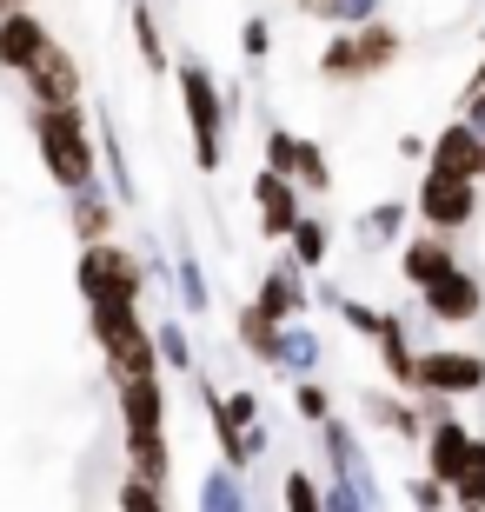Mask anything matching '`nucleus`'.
Returning a JSON list of instances; mask_svg holds the SVG:
<instances>
[{
  "mask_svg": "<svg viewBox=\"0 0 485 512\" xmlns=\"http://www.w3.org/2000/svg\"><path fill=\"white\" fill-rule=\"evenodd\" d=\"M127 20H133V40H140V67L147 74H167V34H160V20H153V0H133L127 7Z\"/></svg>",
  "mask_w": 485,
  "mask_h": 512,
  "instance_id": "nucleus-29",
  "label": "nucleus"
},
{
  "mask_svg": "<svg viewBox=\"0 0 485 512\" xmlns=\"http://www.w3.org/2000/svg\"><path fill=\"white\" fill-rule=\"evenodd\" d=\"M193 506H200V512H246V506H253V493H246V473L233 466V459L206 466V479L193 486Z\"/></svg>",
  "mask_w": 485,
  "mask_h": 512,
  "instance_id": "nucleus-22",
  "label": "nucleus"
},
{
  "mask_svg": "<svg viewBox=\"0 0 485 512\" xmlns=\"http://www.w3.org/2000/svg\"><path fill=\"white\" fill-rule=\"evenodd\" d=\"M293 180L313 193V200H326V193H333V167H326V147H319V140H306V133L293 140Z\"/></svg>",
  "mask_w": 485,
  "mask_h": 512,
  "instance_id": "nucleus-32",
  "label": "nucleus"
},
{
  "mask_svg": "<svg viewBox=\"0 0 485 512\" xmlns=\"http://www.w3.org/2000/svg\"><path fill=\"white\" fill-rule=\"evenodd\" d=\"M479 180H485V173H479Z\"/></svg>",
  "mask_w": 485,
  "mask_h": 512,
  "instance_id": "nucleus-44",
  "label": "nucleus"
},
{
  "mask_svg": "<svg viewBox=\"0 0 485 512\" xmlns=\"http://www.w3.org/2000/svg\"><path fill=\"white\" fill-rule=\"evenodd\" d=\"M459 266V253H452V240L439 227L432 233H419V240H399V280L412 286V293H426L439 273H452Z\"/></svg>",
  "mask_w": 485,
  "mask_h": 512,
  "instance_id": "nucleus-17",
  "label": "nucleus"
},
{
  "mask_svg": "<svg viewBox=\"0 0 485 512\" xmlns=\"http://www.w3.org/2000/svg\"><path fill=\"white\" fill-rule=\"evenodd\" d=\"M173 286H180V313L206 320V306H213V286H206V266L193 260V247H180V260H173Z\"/></svg>",
  "mask_w": 485,
  "mask_h": 512,
  "instance_id": "nucleus-31",
  "label": "nucleus"
},
{
  "mask_svg": "<svg viewBox=\"0 0 485 512\" xmlns=\"http://www.w3.org/2000/svg\"><path fill=\"white\" fill-rule=\"evenodd\" d=\"M0 7H27V0H0Z\"/></svg>",
  "mask_w": 485,
  "mask_h": 512,
  "instance_id": "nucleus-43",
  "label": "nucleus"
},
{
  "mask_svg": "<svg viewBox=\"0 0 485 512\" xmlns=\"http://www.w3.org/2000/svg\"><path fill=\"white\" fill-rule=\"evenodd\" d=\"M452 506H485V433L472 439V453H466V473L452 479Z\"/></svg>",
  "mask_w": 485,
  "mask_h": 512,
  "instance_id": "nucleus-34",
  "label": "nucleus"
},
{
  "mask_svg": "<svg viewBox=\"0 0 485 512\" xmlns=\"http://www.w3.org/2000/svg\"><path fill=\"white\" fill-rule=\"evenodd\" d=\"M253 306L260 313H273V320H306L313 313V286H306V266H293V260H273L260 273V293H253Z\"/></svg>",
  "mask_w": 485,
  "mask_h": 512,
  "instance_id": "nucleus-13",
  "label": "nucleus"
},
{
  "mask_svg": "<svg viewBox=\"0 0 485 512\" xmlns=\"http://www.w3.org/2000/svg\"><path fill=\"white\" fill-rule=\"evenodd\" d=\"M306 20H319V27H366V20H379V0H293Z\"/></svg>",
  "mask_w": 485,
  "mask_h": 512,
  "instance_id": "nucleus-30",
  "label": "nucleus"
},
{
  "mask_svg": "<svg viewBox=\"0 0 485 512\" xmlns=\"http://www.w3.org/2000/svg\"><path fill=\"white\" fill-rule=\"evenodd\" d=\"M359 419L366 426H379V433H392V439H406V446H426V406H419V393H406V386H373V393L359 399Z\"/></svg>",
  "mask_w": 485,
  "mask_h": 512,
  "instance_id": "nucleus-10",
  "label": "nucleus"
},
{
  "mask_svg": "<svg viewBox=\"0 0 485 512\" xmlns=\"http://www.w3.org/2000/svg\"><path fill=\"white\" fill-rule=\"evenodd\" d=\"M426 167H446V173H485V133L472 127L466 114H459V120H446V127L432 133Z\"/></svg>",
  "mask_w": 485,
  "mask_h": 512,
  "instance_id": "nucleus-18",
  "label": "nucleus"
},
{
  "mask_svg": "<svg viewBox=\"0 0 485 512\" xmlns=\"http://www.w3.org/2000/svg\"><path fill=\"white\" fill-rule=\"evenodd\" d=\"M406 54V34L386 27V20H366V27H333V40L319 47V80H333V87H366L379 80L386 67H399Z\"/></svg>",
  "mask_w": 485,
  "mask_h": 512,
  "instance_id": "nucleus-2",
  "label": "nucleus"
},
{
  "mask_svg": "<svg viewBox=\"0 0 485 512\" xmlns=\"http://www.w3.org/2000/svg\"><path fill=\"white\" fill-rule=\"evenodd\" d=\"M233 333H240V346L253 353V360L273 366V353H280V320H273V313H260V306L246 300L240 313H233Z\"/></svg>",
  "mask_w": 485,
  "mask_h": 512,
  "instance_id": "nucleus-27",
  "label": "nucleus"
},
{
  "mask_svg": "<svg viewBox=\"0 0 485 512\" xmlns=\"http://www.w3.org/2000/svg\"><path fill=\"white\" fill-rule=\"evenodd\" d=\"M87 326H94L100 360H107L113 380H127V373H167V366H160V346H153V326H147V313H140V300L87 306Z\"/></svg>",
  "mask_w": 485,
  "mask_h": 512,
  "instance_id": "nucleus-4",
  "label": "nucleus"
},
{
  "mask_svg": "<svg viewBox=\"0 0 485 512\" xmlns=\"http://www.w3.org/2000/svg\"><path fill=\"white\" fill-rule=\"evenodd\" d=\"M419 393H446V399L485 393V353H472V346H426L419 353Z\"/></svg>",
  "mask_w": 485,
  "mask_h": 512,
  "instance_id": "nucleus-9",
  "label": "nucleus"
},
{
  "mask_svg": "<svg viewBox=\"0 0 485 512\" xmlns=\"http://www.w3.org/2000/svg\"><path fill=\"white\" fill-rule=\"evenodd\" d=\"M47 40L54 34H47V20L34 14V0H27V7H0V74H27Z\"/></svg>",
  "mask_w": 485,
  "mask_h": 512,
  "instance_id": "nucleus-15",
  "label": "nucleus"
},
{
  "mask_svg": "<svg viewBox=\"0 0 485 512\" xmlns=\"http://www.w3.org/2000/svg\"><path fill=\"white\" fill-rule=\"evenodd\" d=\"M240 54L253 60V67H266V54H273V20H266V14L240 20Z\"/></svg>",
  "mask_w": 485,
  "mask_h": 512,
  "instance_id": "nucleus-36",
  "label": "nucleus"
},
{
  "mask_svg": "<svg viewBox=\"0 0 485 512\" xmlns=\"http://www.w3.org/2000/svg\"><path fill=\"white\" fill-rule=\"evenodd\" d=\"M173 80H180V107H187V127H193V167L200 173H220L226 167V94L220 80H213V67H206V54H180L173 60Z\"/></svg>",
  "mask_w": 485,
  "mask_h": 512,
  "instance_id": "nucleus-3",
  "label": "nucleus"
},
{
  "mask_svg": "<svg viewBox=\"0 0 485 512\" xmlns=\"http://www.w3.org/2000/svg\"><path fill=\"white\" fill-rule=\"evenodd\" d=\"M313 306H333V313H339V306H346V293H339L333 280H319V273H313Z\"/></svg>",
  "mask_w": 485,
  "mask_h": 512,
  "instance_id": "nucleus-42",
  "label": "nucleus"
},
{
  "mask_svg": "<svg viewBox=\"0 0 485 512\" xmlns=\"http://www.w3.org/2000/svg\"><path fill=\"white\" fill-rule=\"evenodd\" d=\"M34 147L40 167L60 193L94 187L100 180V153H94V114L87 100H54V107H34Z\"/></svg>",
  "mask_w": 485,
  "mask_h": 512,
  "instance_id": "nucleus-1",
  "label": "nucleus"
},
{
  "mask_svg": "<svg viewBox=\"0 0 485 512\" xmlns=\"http://www.w3.org/2000/svg\"><path fill=\"white\" fill-rule=\"evenodd\" d=\"M280 506L286 512H319L326 506V479H319L313 466H293V473L280 479Z\"/></svg>",
  "mask_w": 485,
  "mask_h": 512,
  "instance_id": "nucleus-33",
  "label": "nucleus"
},
{
  "mask_svg": "<svg viewBox=\"0 0 485 512\" xmlns=\"http://www.w3.org/2000/svg\"><path fill=\"white\" fill-rule=\"evenodd\" d=\"M459 114L485 133V80H466V94H459Z\"/></svg>",
  "mask_w": 485,
  "mask_h": 512,
  "instance_id": "nucleus-40",
  "label": "nucleus"
},
{
  "mask_svg": "<svg viewBox=\"0 0 485 512\" xmlns=\"http://www.w3.org/2000/svg\"><path fill=\"white\" fill-rule=\"evenodd\" d=\"M100 167H107V187L120 207H140V180H133L127 167V147H120V127H113V114L100 107Z\"/></svg>",
  "mask_w": 485,
  "mask_h": 512,
  "instance_id": "nucleus-23",
  "label": "nucleus"
},
{
  "mask_svg": "<svg viewBox=\"0 0 485 512\" xmlns=\"http://www.w3.org/2000/svg\"><path fill=\"white\" fill-rule=\"evenodd\" d=\"M379 366H386L392 386H406V393H419V346H412V320L406 313H386V326H379Z\"/></svg>",
  "mask_w": 485,
  "mask_h": 512,
  "instance_id": "nucleus-20",
  "label": "nucleus"
},
{
  "mask_svg": "<svg viewBox=\"0 0 485 512\" xmlns=\"http://www.w3.org/2000/svg\"><path fill=\"white\" fill-rule=\"evenodd\" d=\"M127 473L153 479V486H167V479H173V453H167V426H160V433H127Z\"/></svg>",
  "mask_w": 485,
  "mask_h": 512,
  "instance_id": "nucleus-26",
  "label": "nucleus"
},
{
  "mask_svg": "<svg viewBox=\"0 0 485 512\" xmlns=\"http://www.w3.org/2000/svg\"><path fill=\"white\" fill-rule=\"evenodd\" d=\"M406 220H412V200H399V193H392V200H379L373 213H359V247H399V240H406Z\"/></svg>",
  "mask_w": 485,
  "mask_h": 512,
  "instance_id": "nucleus-24",
  "label": "nucleus"
},
{
  "mask_svg": "<svg viewBox=\"0 0 485 512\" xmlns=\"http://www.w3.org/2000/svg\"><path fill=\"white\" fill-rule=\"evenodd\" d=\"M20 80H27V100H34V107H54V100H80V87H87V80H80V60L67 54L60 40H47V47L34 54V67H27Z\"/></svg>",
  "mask_w": 485,
  "mask_h": 512,
  "instance_id": "nucleus-12",
  "label": "nucleus"
},
{
  "mask_svg": "<svg viewBox=\"0 0 485 512\" xmlns=\"http://www.w3.org/2000/svg\"><path fill=\"white\" fill-rule=\"evenodd\" d=\"M419 300H426V320H439V326H472L485 313V286H479V273H472V266H452V273H439Z\"/></svg>",
  "mask_w": 485,
  "mask_h": 512,
  "instance_id": "nucleus-11",
  "label": "nucleus"
},
{
  "mask_svg": "<svg viewBox=\"0 0 485 512\" xmlns=\"http://www.w3.org/2000/svg\"><path fill=\"white\" fill-rule=\"evenodd\" d=\"M113 406H120V426H127V433H160V426H167V386H160V373L113 380Z\"/></svg>",
  "mask_w": 485,
  "mask_h": 512,
  "instance_id": "nucleus-14",
  "label": "nucleus"
},
{
  "mask_svg": "<svg viewBox=\"0 0 485 512\" xmlns=\"http://www.w3.org/2000/svg\"><path fill=\"white\" fill-rule=\"evenodd\" d=\"M412 213H419L426 227H439V233L472 227V213H479V173L426 167V180H419V200H412Z\"/></svg>",
  "mask_w": 485,
  "mask_h": 512,
  "instance_id": "nucleus-6",
  "label": "nucleus"
},
{
  "mask_svg": "<svg viewBox=\"0 0 485 512\" xmlns=\"http://www.w3.org/2000/svg\"><path fill=\"white\" fill-rule=\"evenodd\" d=\"M153 346H160V366H167V373H193V366H200L187 320H173V313H160V320H153Z\"/></svg>",
  "mask_w": 485,
  "mask_h": 512,
  "instance_id": "nucleus-28",
  "label": "nucleus"
},
{
  "mask_svg": "<svg viewBox=\"0 0 485 512\" xmlns=\"http://www.w3.org/2000/svg\"><path fill=\"white\" fill-rule=\"evenodd\" d=\"M339 320L353 326L359 340H379V326H386V313H379V306H366V300H346V306H339Z\"/></svg>",
  "mask_w": 485,
  "mask_h": 512,
  "instance_id": "nucleus-39",
  "label": "nucleus"
},
{
  "mask_svg": "<svg viewBox=\"0 0 485 512\" xmlns=\"http://www.w3.org/2000/svg\"><path fill=\"white\" fill-rule=\"evenodd\" d=\"M253 213H260V240H280L286 247V233H293L299 213H306V187H299L293 173L260 160V173H253Z\"/></svg>",
  "mask_w": 485,
  "mask_h": 512,
  "instance_id": "nucleus-8",
  "label": "nucleus"
},
{
  "mask_svg": "<svg viewBox=\"0 0 485 512\" xmlns=\"http://www.w3.org/2000/svg\"><path fill=\"white\" fill-rule=\"evenodd\" d=\"M426 153H432V140H426V133H399V160H406V167H419Z\"/></svg>",
  "mask_w": 485,
  "mask_h": 512,
  "instance_id": "nucleus-41",
  "label": "nucleus"
},
{
  "mask_svg": "<svg viewBox=\"0 0 485 512\" xmlns=\"http://www.w3.org/2000/svg\"><path fill=\"white\" fill-rule=\"evenodd\" d=\"M326 253H333V227L306 207V213H299V227L286 233V260L306 266V273H319V266H326Z\"/></svg>",
  "mask_w": 485,
  "mask_h": 512,
  "instance_id": "nucleus-25",
  "label": "nucleus"
},
{
  "mask_svg": "<svg viewBox=\"0 0 485 512\" xmlns=\"http://www.w3.org/2000/svg\"><path fill=\"white\" fill-rule=\"evenodd\" d=\"M319 360H326L319 333L306 320H286L280 326V353H273V373H280V380H306V373H319Z\"/></svg>",
  "mask_w": 485,
  "mask_h": 512,
  "instance_id": "nucleus-21",
  "label": "nucleus"
},
{
  "mask_svg": "<svg viewBox=\"0 0 485 512\" xmlns=\"http://www.w3.org/2000/svg\"><path fill=\"white\" fill-rule=\"evenodd\" d=\"M67 220H74V240H80V247H87V240H113L120 200H113L107 180H94V187H74V193H67Z\"/></svg>",
  "mask_w": 485,
  "mask_h": 512,
  "instance_id": "nucleus-19",
  "label": "nucleus"
},
{
  "mask_svg": "<svg viewBox=\"0 0 485 512\" xmlns=\"http://www.w3.org/2000/svg\"><path fill=\"white\" fill-rule=\"evenodd\" d=\"M313 433H319V453H326V473H333V479H353L359 493H366V506H379V479H373V459H366V446H359V426H353V419L326 413Z\"/></svg>",
  "mask_w": 485,
  "mask_h": 512,
  "instance_id": "nucleus-7",
  "label": "nucleus"
},
{
  "mask_svg": "<svg viewBox=\"0 0 485 512\" xmlns=\"http://www.w3.org/2000/svg\"><path fill=\"white\" fill-rule=\"evenodd\" d=\"M472 439H479V433H472V419H459V413H439V419L426 426V473H439V479L452 486V479L466 473Z\"/></svg>",
  "mask_w": 485,
  "mask_h": 512,
  "instance_id": "nucleus-16",
  "label": "nucleus"
},
{
  "mask_svg": "<svg viewBox=\"0 0 485 512\" xmlns=\"http://www.w3.org/2000/svg\"><path fill=\"white\" fill-rule=\"evenodd\" d=\"M406 506H452V486H446V479H439V473H412L406 479Z\"/></svg>",
  "mask_w": 485,
  "mask_h": 512,
  "instance_id": "nucleus-38",
  "label": "nucleus"
},
{
  "mask_svg": "<svg viewBox=\"0 0 485 512\" xmlns=\"http://www.w3.org/2000/svg\"><path fill=\"white\" fill-rule=\"evenodd\" d=\"M293 406H299V419H306V426H319V419L333 413V393L306 373V380H293Z\"/></svg>",
  "mask_w": 485,
  "mask_h": 512,
  "instance_id": "nucleus-37",
  "label": "nucleus"
},
{
  "mask_svg": "<svg viewBox=\"0 0 485 512\" xmlns=\"http://www.w3.org/2000/svg\"><path fill=\"white\" fill-rule=\"evenodd\" d=\"M113 506H120V512H160V506H167V486L127 473V479H120V493H113Z\"/></svg>",
  "mask_w": 485,
  "mask_h": 512,
  "instance_id": "nucleus-35",
  "label": "nucleus"
},
{
  "mask_svg": "<svg viewBox=\"0 0 485 512\" xmlns=\"http://www.w3.org/2000/svg\"><path fill=\"white\" fill-rule=\"evenodd\" d=\"M147 253H127L120 240H87L74 260V286H80V300L100 306V300H140L147 293Z\"/></svg>",
  "mask_w": 485,
  "mask_h": 512,
  "instance_id": "nucleus-5",
  "label": "nucleus"
}]
</instances>
